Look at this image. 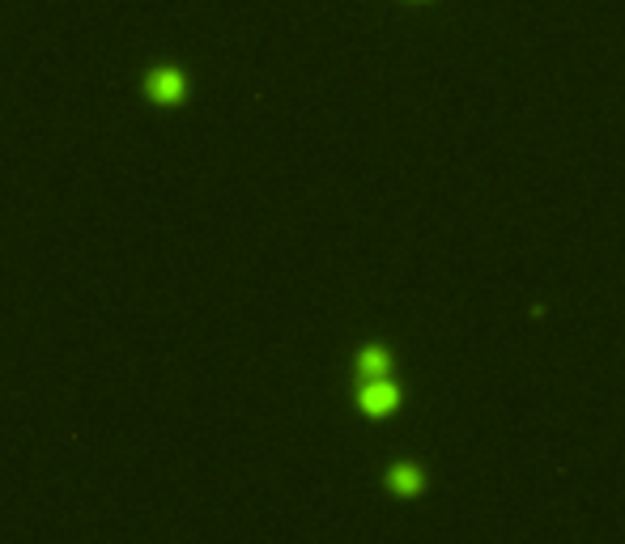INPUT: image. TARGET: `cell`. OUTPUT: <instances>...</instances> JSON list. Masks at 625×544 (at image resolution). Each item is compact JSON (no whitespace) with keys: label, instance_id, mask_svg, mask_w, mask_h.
Wrapping results in <instances>:
<instances>
[{"label":"cell","instance_id":"1","mask_svg":"<svg viewBox=\"0 0 625 544\" xmlns=\"http://www.w3.org/2000/svg\"><path fill=\"white\" fill-rule=\"evenodd\" d=\"M141 90L154 107H179V102L188 98V73H183L179 64H154L145 73Z\"/></svg>","mask_w":625,"mask_h":544},{"label":"cell","instance_id":"2","mask_svg":"<svg viewBox=\"0 0 625 544\" xmlns=\"http://www.w3.org/2000/svg\"><path fill=\"white\" fill-rule=\"evenodd\" d=\"M358 404H362V413H370V417H387V413H396L400 391H396L392 379H366L362 391H358Z\"/></svg>","mask_w":625,"mask_h":544},{"label":"cell","instance_id":"3","mask_svg":"<svg viewBox=\"0 0 625 544\" xmlns=\"http://www.w3.org/2000/svg\"><path fill=\"white\" fill-rule=\"evenodd\" d=\"M358 370L366 374V379H387V370H392V357H387V349L370 345L358 353Z\"/></svg>","mask_w":625,"mask_h":544},{"label":"cell","instance_id":"4","mask_svg":"<svg viewBox=\"0 0 625 544\" xmlns=\"http://www.w3.org/2000/svg\"><path fill=\"white\" fill-rule=\"evenodd\" d=\"M387 489H396V493H417V489H421V468L396 464L392 472H387Z\"/></svg>","mask_w":625,"mask_h":544}]
</instances>
